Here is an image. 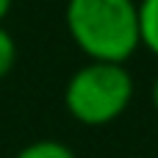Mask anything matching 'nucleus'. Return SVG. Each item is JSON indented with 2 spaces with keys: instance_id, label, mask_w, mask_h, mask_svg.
Returning <instances> with one entry per match:
<instances>
[{
  "instance_id": "nucleus-3",
  "label": "nucleus",
  "mask_w": 158,
  "mask_h": 158,
  "mask_svg": "<svg viewBox=\"0 0 158 158\" xmlns=\"http://www.w3.org/2000/svg\"><path fill=\"white\" fill-rule=\"evenodd\" d=\"M139 44L158 56V0H139Z\"/></svg>"
},
{
  "instance_id": "nucleus-5",
  "label": "nucleus",
  "mask_w": 158,
  "mask_h": 158,
  "mask_svg": "<svg viewBox=\"0 0 158 158\" xmlns=\"http://www.w3.org/2000/svg\"><path fill=\"white\" fill-rule=\"evenodd\" d=\"M14 61H17V42L0 22V81L14 69Z\"/></svg>"
},
{
  "instance_id": "nucleus-4",
  "label": "nucleus",
  "mask_w": 158,
  "mask_h": 158,
  "mask_svg": "<svg viewBox=\"0 0 158 158\" xmlns=\"http://www.w3.org/2000/svg\"><path fill=\"white\" fill-rule=\"evenodd\" d=\"M14 158H75V153H72L64 142H56V139H39V142L25 144Z\"/></svg>"
},
{
  "instance_id": "nucleus-6",
  "label": "nucleus",
  "mask_w": 158,
  "mask_h": 158,
  "mask_svg": "<svg viewBox=\"0 0 158 158\" xmlns=\"http://www.w3.org/2000/svg\"><path fill=\"white\" fill-rule=\"evenodd\" d=\"M150 97H153V108L158 111V75H156V81H153V92H150Z\"/></svg>"
},
{
  "instance_id": "nucleus-2",
  "label": "nucleus",
  "mask_w": 158,
  "mask_h": 158,
  "mask_svg": "<svg viewBox=\"0 0 158 158\" xmlns=\"http://www.w3.org/2000/svg\"><path fill=\"white\" fill-rule=\"evenodd\" d=\"M133 100V78L125 64L89 61L64 86V106L81 125H108Z\"/></svg>"
},
{
  "instance_id": "nucleus-1",
  "label": "nucleus",
  "mask_w": 158,
  "mask_h": 158,
  "mask_svg": "<svg viewBox=\"0 0 158 158\" xmlns=\"http://www.w3.org/2000/svg\"><path fill=\"white\" fill-rule=\"evenodd\" d=\"M67 31L89 61L125 64L139 44L136 0H69Z\"/></svg>"
},
{
  "instance_id": "nucleus-7",
  "label": "nucleus",
  "mask_w": 158,
  "mask_h": 158,
  "mask_svg": "<svg viewBox=\"0 0 158 158\" xmlns=\"http://www.w3.org/2000/svg\"><path fill=\"white\" fill-rule=\"evenodd\" d=\"M8 8H11V0H0V22L6 19V14H8Z\"/></svg>"
}]
</instances>
